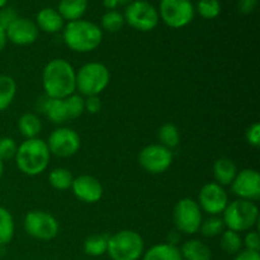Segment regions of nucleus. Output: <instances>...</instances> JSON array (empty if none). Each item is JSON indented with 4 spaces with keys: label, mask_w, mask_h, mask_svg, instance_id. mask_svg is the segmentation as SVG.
<instances>
[{
    "label": "nucleus",
    "mask_w": 260,
    "mask_h": 260,
    "mask_svg": "<svg viewBox=\"0 0 260 260\" xmlns=\"http://www.w3.org/2000/svg\"><path fill=\"white\" fill-rule=\"evenodd\" d=\"M173 218L178 230L183 234L193 235L198 233L202 223V210L196 201L183 198L175 205Z\"/></svg>",
    "instance_id": "nucleus-9"
},
{
    "label": "nucleus",
    "mask_w": 260,
    "mask_h": 260,
    "mask_svg": "<svg viewBox=\"0 0 260 260\" xmlns=\"http://www.w3.org/2000/svg\"><path fill=\"white\" fill-rule=\"evenodd\" d=\"M198 205L201 210L211 216H218L229 205V197L222 185L216 182L207 183L201 189L198 196Z\"/></svg>",
    "instance_id": "nucleus-13"
},
{
    "label": "nucleus",
    "mask_w": 260,
    "mask_h": 260,
    "mask_svg": "<svg viewBox=\"0 0 260 260\" xmlns=\"http://www.w3.org/2000/svg\"><path fill=\"white\" fill-rule=\"evenodd\" d=\"M102 109V102L98 95L86 96L85 99V111L90 114H96Z\"/></svg>",
    "instance_id": "nucleus-38"
},
{
    "label": "nucleus",
    "mask_w": 260,
    "mask_h": 260,
    "mask_svg": "<svg viewBox=\"0 0 260 260\" xmlns=\"http://www.w3.org/2000/svg\"><path fill=\"white\" fill-rule=\"evenodd\" d=\"M63 101H65L69 119L78 118L85 112V99L79 94H71Z\"/></svg>",
    "instance_id": "nucleus-31"
},
{
    "label": "nucleus",
    "mask_w": 260,
    "mask_h": 260,
    "mask_svg": "<svg viewBox=\"0 0 260 260\" xmlns=\"http://www.w3.org/2000/svg\"><path fill=\"white\" fill-rule=\"evenodd\" d=\"M123 25V15L119 12H117V10H108V12L102 17V27H103V29H106L107 32H118L119 29H122Z\"/></svg>",
    "instance_id": "nucleus-32"
},
{
    "label": "nucleus",
    "mask_w": 260,
    "mask_h": 260,
    "mask_svg": "<svg viewBox=\"0 0 260 260\" xmlns=\"http://www.w3.org/2000/svg\"><path fill=\"white\" fill-rule=\"evenodd\" d=\"M258 5V0H239L238 7L243 14H250Z\"/></svg>",
    "instance_id": "nucleus-39"
},
{
    "label": "nucleus",
    "mask_w": 260,
    "mask_h": 260,
    "mask_svg": "<svg viewBox=\"0 0 260 260\" xmlns=\"http://www.w3.org/2000/svg\"><path fill=\"white\" fill-rule=\"evenodd\" d=\"M52 155L58 157H69L75 155L80 149V136L78 132L69 127H60L53 129L46 142Z\"/></svg>",
    "instance_id": "nucleus-11"
},
{
    "label": "nucleus",
    "mask_w": 260,
    "mask_h": 260,
    "mask_svg": "<svg viewBox=\"0 0 260 260\" xmlns=\"http://www.w3.org/2000/svg\"><path fill=\"white\" fill-rule=\"evenodd\" d=\"M118 2V4H129V3H132L134 0H117Z\"/></svg>",
    "instance_id": "nucleus-43"
},
{
    "label": "nucleus",
    "mask_w": 260,
    "mask_h": 260,
    "mask_svg": "<svg viewBox=\"0 0 260 260\" xmlns=\"http://www.w3.org/2000/svg\"><path fill=\"white\" fill-rule=\"evenodd\" d=\"M18 129L25 140L36 139L42 129V123L35 113H24L18 121Z\"/></svg>",
    "instance_id": "nucleus-23"
},
{
    "label": "nucleus",
    "mask_w": 260,
    "mask_h": 260,
    "mask_svg": "<svg viewBox=\"0 0 260 260\" xmlns=\"http://www.w3.org/2000/svg\"><path fill=\"white\" fill-rule=\"evenodd\" d=\"M38 33H40V29L35 22L27 18L19 17L14 22L10 23L5 29L7 40L18 46L32 45L38 38Z\"/></svg>",
    "instance_id": "nucleus-15"
},
{
    "label": "nucleus",
    "mask_w": 260,
    "mask_h": 260,
    "mask_svg": "<svg viewBox=\"0 0 260 260\" xmlns=\"http://www.w3.org/2000/svg\"><path fill=\"white\" fill-rule=\"evenodd\" d=\"M233 192L240 200L258 201L260 198V174L255 169H244L231 183Z\"/></svg>",
    "instance_id": "nucleus-14"
},
{
    "label": "nucleus",
    "mask_w": 260,
    "mask_h": 260,
    "mask_svg": "<svg viewBox=\"0 0 260 260\" xmlns=\"http://www.w3.org/2000/svg\"><path fill=\"white\" fill-rule=\"evenodd\" d=\"M124 23L140 32H150L159 23V12L146 0H134L124 12Z\"/></svg>",
    "instance_id": "nucleus-7"
},
{
    "label": "nucleus",
    "mask_w": 260,
    "mask_h": 260,
    "mask_svg": "<svg viewBox=\"0 0 260 260\" xmlns=\"http://www.w3.org/2000/svg\"><path fill=\"white\" fill-rule=\"evenodd\" d=\"M238 174L235 162L228 157H221L213 164V177L220 185H230Z\"/></svg>",
    "instance_id": "nucleus-18"
},
{
    "label": "nucleus",
    "mask_w": 260,
    "mask_h": 260,
    "mask_svg": "<svg viewBox=\"0 0 260 260\" xmlns=\"http://www.w3.org/2000/svg\"><path fill=\"white\" fill-rule=\"evenodd\" d=\"M159 17L170 28H183L194 18V7L190 0H161Z\"/></svg>",
    "instance_id": "nucleus-8"
},
{
    "label": "nucleus",
    "mask_w": 260,
    "mask_h": 260,
    "mask_svg": "<svg viewBox=\"0 0 260 260\" xmlns=\"http://www.w3.org/2000/svg\"><path fill=\"white\" fill-rule=\"evenodd\" d=\"M234 260H260V254L259 251H251L245 249L243 251H239Z\"/></svg>",
    "instance_id": "nucleus-40"
},
{
    "label": "nucleus",
    "mask_w": 260,
    "mask_h": 260,
    "mask_svg": "<svg viewBox=\"0 0 260 260\" xmlns=\"http://www.w3.org/2000/svg\"><path fill=\"white\" fill-rule=\"evenodd\" d=\"M223 229H225V223H223L222 218L218 216H211L207 220L202 221L200 231L206 238H215L223 233Z\"/></svg>",
    "instance_id": "nucleus-30"
},
{
    "label": "nucleus",
    "mask_w": 260,
    "mask_h": 260,
    "mask_svg": "<svg viewBox=\"0 0 260 260\" xmlns=\"http://www.w3.org/2000/svg\"><path fill=\"white\" fill-rule=\"evenodd\" d=\"M200 15L205 19H215L221 13V4L218 0H200L197 4Z\"/></svg>",
    "instance_id": "nucleus-33"
},
{
    "label": "nucleus",
    "mask_w": 260,
    "mask_h": 260,
    "mask_svg": "<svg viewBox=\"0 0 260 260\" xmlns=\"http://www.w3.org/2000/svg\"><path fill=\"white\" fill-rule=\"evenodd\" d=\"M246 141L254 147L260 146V124L258 122L251 124L248 129H246Z\"/></svg>",
    "instance_id": "nucleus-37"
},
{
    "label": "nucleus",
    "mask_w": 260,
    "mask_h": 260,
    "mask_svg": "<svg viewBox=\"0 0 260 260\" xmlns=\"http://www.w3.org/2000/svg\"><path fill=\"white\" fill-rule=\"evenodd\" d=\"M17 83L12 76L0 75V112L5 111L14 101Z\"/></svg>",
    "instance_id": "nucleus-24"
},
{
    "label": "nucleus",
    "mask_w": 260,
    "mask_h": 260,
    "mask_svg": "<svg viewBox=\"0 0 260 260\" xmlns=\"http://www.w3.org/2000/svg\"><path fill=\"white\" fill-rule=\"evenodd\" d=\"M7 3H8V0H0V9L5 7V5H7Z\"/></svg>",
    "instance_id": "nucleus-45"
},
{
    "label": "nucleus",
    "mask_w": 260,
    "mask_h": 260,
    "mask_svg": "<svg viewBox=\"0 0 260 260\" xmlns=\"http://www.w3.org/2000/svg\"><path fill=\"white\" fill-rule=\"evenodd\" d=\"M51 152L46 141L41 139L25 140L17 150L15 161L18 169L29 177L40 175L47 169Z\"/></svg>",
    "instance_id": "nucleus-3"
},
{
    "label": "nucleus",
    "mask_w": 260,
    "mask_h": 260,
    "mask_svg": "<svg viewBox=\"0 0 260 260\" xmlns=\"http://www.w3.org/2000/svg\"><path fill=\"white\" fill-rule=\"evenodd\" d=\"M222 215V221L228 230L235 233L249 231L259 220L258 206L245 200H236L230 202Z\"/></svg>",
    "instance_id": "nucleus-4"
},
{
    "label": "nucleus",
    "mask_w": 260,
    "mask_h": 260,
    "mask_svg": "<svg viewBox=\"0 0 260 260\" xmlns=\"http://www.w3.org/2000/svg\"><path fill=\"white\" fill-rule=\"evenodd\" d=\"M88 9V0H60L58 3V10L63 20L74 22V20L81 19Z\"/></svg>",
    "instance_id": "nucleus-19"
},
{
    "label": "nucleus",
    "mask_w": 260,
    "mask_h": 260,
    "mask_svg": "<svg viewBox=\"0 0 260 260\" xmlns=\"http://www.w3.org/2000/svg\"><path fill=\"white\" fill-rule=\"evenodd\" d=\"M18 146L12 137H2L0 139V160H10L17 154Z\"/></svg>",
    "instance_id": "nucleus-34"
},
{
    "label": "nucleus",
    "mask_w": 260,
    "mask_h": 260,
    "mask_svg": "<svg viewBox=\"0 0 260 260\" xmlns=\"http://www.w3.org/2000/svg\"><path fill=\"white\" fill-rule=\"evenodd\" d=\"M139 162L150 174H161L172 165L173 152L160 144L149 145L140 151Z\"/></svg>",
    "instance_id": "nucleus-12"
},
{
    "label": "nucleus",
    "mask_w": 260,
    "mask_h": 260,
    "mask_svg": "<svg viewBox=\"0 0 260 260\" xmlns=\"http://www.w3.org/2000/svg\"><path fill=\"white\" fill-rule=\"evenodd\" d=\"M57 220L45 211H30L24 217V230L37 240H52L58 234Z\"/></svg>",
    "instance_id": "nucleus-10"
},
{
    "label": "nucleus",
    "mask_w": 260,
    "mask_h": 260,
    "mask_svg": "<svg viewBox=\"0 0 260 260\" xmlns=\"http://www.w3.org/2000/svg\"><path fill=\"white\" fill-rule=\"evenodd\" d=\"M18 18V13L14 8H9V7H4L0 9V27L3 29H7L8 25L10 23L14 22L15 19Z\"/></svg>",
    "instance_id": "nucleus-35"
},
{
    "label": "nucleus",
    "mask_w": 260,
    "mask_h": 260,
    "mask_svg": "<svg viewBox=\"0 0 260 260\" xmlns=\"http://www.w3.org/2000/svg\"><path fill=\"white\" fill-rule=\"evenodd\" d=\"M111 73L101 62H88L76 73V90L83 95H99L108 86Z\"/></svg>",
    "instance_id": "nucleus-6"
},
{
    "label": "nucleus",
    "mask_w": 260,
    "mask_h": 260,
    "mask_svg": "<svg viewBox=\"0 0 260 260\" xmlns=\"http://www.w3.org/2000/svg\"><path fill=\"white\" fill-rule=\"evenodd\" d=\"M109 236L104 234L91 235L84 241V251L90 256H102L107 253Z\"/></svg>",
    "instance_id": "nucleus-25"
},
{
    "label": "nucleus",
    "mask_w": 260,
    "mask_h": 260,
    "mask_svg": "<svg viewBox=\"0 0 260 260\" xmlns=\"http://www.w3.org/2000/svg\"><path fill=\"white\" fill-rule=\"evenodd\" d=\"M74 177L71 174L70 170L65 169V168H57V169H53L52 172L48 175V182L52 185L55 189L58 190H65L71 188L73 184Z\"/></svg>",
    "instance_id": "nucleus-28"
},
{
    "label": "nucleus",
    "mask_w": 260,
    "mask_h": 260,
    "mask_svg": "<svg viewBox=\"0 0 260 260\" xmlns=\"http://www.w3.org/2000/svg\"><path fill=\"white\" fill-rule=\"evenodd\" d=\"M7 35H5V30L0 27V52L4 50L5 45H7Z\"/></svg>",
    "instance_id": "nucleus-41"
},
{
    "label": "nucleus",
    "mask_w": 260,
    "mask_h": 260,
    "mask_svg": "<svg viewBox=\"0 0 260 260\" xmlns=\"http://www.w3.org/2000/svg\"><path fill=\"white\" fill-rule=\"evenodd\" d=\"M36 24L43 32L56 33L63 28V18L53 8H43L38 12Z\"/></svg>",
    "instance_id": "nucleus-17"
},
{
    "label": "nucleus",
    "mask_w": 260,
    "mask_h": 260,
    "mask_svg": "<svg viewBox=\"0 0 260 260\" xmlns=\"http://www.w3.org/2000/svg\"><path fill=\"white\" fill-rule=\"evenodd\" d=\"M243 245H245L246 250L259 251L260 250V236L258 231H249L243 240Z\"/></svg>",
    "instance_id": "nucleus-36"
},
{
    "label": "nucleus",
    "mask_w": 260,
    "mask_h": 260,
    "mask_svg": "<svg viewBox=\"0 0 260 260\" xmlns=\"http://www.w3.org/2000/svg\"><path fill=\"white\" fill-rule=\"evenodd\" d=\"M63 42L75 52H91L99 47L103 32L93 22L84 19L69 22L63 28Z\"/></svg>",
    "instance_id": "nucleus-2"
},
{
    "label": "nucleus",
    "mask_w": 260,
    "mask_h": 260,
    "mask_svg": "<svg viewBox=\"0 0 260 260\" xmlns=\"http://www.w3.org/2000/svg\"><path fill=\"white\" fill-rule=\"evenodd\" d=\"M74 196L85 203H96L103 196V187L96 178L91 175H79L74 178L71 184Z\"/></svg>",
    "instance_id": "nucleus-16"
},
{
    "label": "nucleus",
    "mask_w": 260,
    "mask_h": 260,
    "mask_svg": "<svg viewBox=\"0 0 260 260\" xmlns=\"http://www.w3.org/2000/svg\"><path fill=\"white\" fill-rule=\"evenodd\" d=\"M42 85L48 98H68L76 90L75 69L63 58L51 60L43 69Z\"/></svg>",
    "instance_id": "nucleus-1"
},
{
    "label": "nucleus",
    "mask_w": 260,
    "mask_h": 260,
    "mask_svg": "<svg viewBox=\"0 0 260 260\" xmlns=\"http://www.w3.org/2000/svg\"><path fill=\"white\" fill-rule=\"evenodd\" d=\"M157 137H159L160 145H162V146L169 150L174 149L179 145V129L173 123L162 124L159 128V132H157Z\"/></svg>",
    "instance_id": "nucleus-27"
},
{
    "label": "nucleus",
    "mask_w": 260,
    "mask_h": 260,
    "mask_svg": "<svg viewBox=\"0 0 260 260\" xmlns=\"http://www.w3.org/2000/svg\"><path fill=\"white\" fill-rule=\"evenodd\" d=\"M141 235L134 230H122L109 236L107 253L112 260H139L144 254Z\"/></svg>",
    "instance_id": "nucleus-5"
},
{
    "label": "nucleus",
    "mask_w": 260,
    "mask_h": 260,
    "mask_svg": "<svg viewBox=\"0 0 260 260\" xmlns=\"http://www.w3.org/2000/svg\"><path fill=\"white\" fill-rule=\"evenodd\" d=\"M221 248L228 254H238L243 248V239L240 234L235 231L226 230L221 234Z\"/></svg>",
    "instance_id": "nucleus-29"
},
{
    "label": "nucleus",
    "mask_w": 260,
    "mask_h": 260,
    "mask_svg": "<svg viewBox=\"0 0 260 260\" xmlns=\"http://www.w3.org/2000/svg\"><path fill=\"white\" fill-rule=\"evenodd\" d=\"M3 173H4V164H3V161L0 160V177L3 175Z\"/></svg>",
    "instance_id": "nucleus-44"
},
{
    "label": "nucleus",
    "mask_w": 260,
    "mask_h": 260,
    "mask_svg": "<svg viewBox=\"0 0 260 260\" xmlns=\"http://www.w3.org/2000/svg\"><path fill=\"white\" fill-rule=\"evenodd\" d=\"M183 260H211L212 253L211 249L205 243L200 240H188L185 241L180 249Z\"/></svg>",
    "instance_id": "nucleus-20"
},
{
    "label": "nucleus",
    "mask_w": 260,
    "mask_h": 260,
    "mask_svg": "<svg viewBox=\"0 0 260 260\" xmlns=\"http://www.w3.org/2000/svg\"><path fill=\"white\" fill-rule=\"evenodd\" d=\"M14 236V220L7 208L0 206V246H5Z\"/></svg>",
    "instance_id": "nucleus-26"
},
{
    "label": "nucleus",
    "mask_w": 260,
    "mask_h": 260,
    "mask_svg": "<svg viewBox=\"0 0 260 260\" xmlns=\"http://www.w3.org/2000/svg\"><path fill=\"white\" fill-rule=\"evenodd\" d=\"M42 111L45 112L47 118L53 123H63L69 119L66 111L65 101L56 98H46L43 101Z\"/></svg>",
    "instance_id": "nucleus-21"
},
{
    "label": "nucleus",
    "mask_w": 260,
    "mask_h": 260,
    "mask_svg": "<svg viewBox=\"0 0 260 260\" xmlns=\"http://www.w3.org/2000/svg\"><path fill=\"white\" fill-rule=\"evenodd\" d=\"M103 5L107 9L114 10V8L118 5V2H117V0H103Z\"/></svg>",
    "instance_id": "nucleus-42"
},
{
    "label": "nucleus",
    "mask_w": 260,
    "mask_h": 260,
    "mask_svg": "<svg viewBox=\"0 0 260 260\" xmlns=\"http://www.w3.org/2000/svg\"><path fill=\"white\" fill-rule=\"evenodd\" d=\"M144 260H183L180 250L169 243L151 246L144 254Z\"/></svg>",
    "instance_id": "nucleus-22"
}]
</instances>
